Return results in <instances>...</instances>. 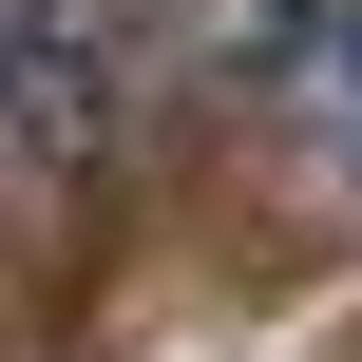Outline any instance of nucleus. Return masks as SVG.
<instances>
[{
  "label": "nucleus",
  "instance_id": "nucleus-1",
  "mask_svg": "<svg viewBox=\"0 0 362 362\" xmlns=\"http://www.w3.org/2000/svg\"><path fill=\"white\" fill-rule=\"evenodd\" d=\"M325 153H344V191H362V19L325 38Z\"/></svg>",
  "mask_w": 362,
  "mask_h": 362
}]
</instances>
